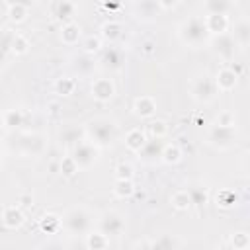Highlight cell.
<instances>
[{
	"label": "cell",
	"instance_id": "cell-33",
	"mask_svg": "<svg viewBox=\"0 0 250 250\" xmlns=\"http://www.w3.org/2000/svg\"><path fill=\"white\" fill-rule=\"evenodd\" d=\"M25 121V113L21 109H8L4 113V119H2V125H6L8 129H20Z\"/></svg>",
	"mask_w": 250,
	"mask_h": 250
},
{
	"label": "cell",
	"instance_id": "cell-24",
	"mask_svg": "<svg viewBox=\"0 0 250 250\" xmlns=\"http://www.w3.org/2000/svg\"><path fill=\"white\" fill-rule=\"evenodd\" d=\"M80 35H82V31H80V25L76 21L62 23V27H61V41L64 45H68V47L76 45L80 41Z\"/></svg>",
	"mask_w": 250,
	"mask_h": 250
},
{
	"label": "cell",
	"instance_id": "cell-41",
	"mask_svg": "<svg viewBox=\"0 0 250 250\" xmlns=\"http://www.w3.org/2000/svg\"><path fill=\"white\" fill-rule=\"evenodd\" d=\"M229 246L234 248V250H246L250 246V234L246 230L232 232L230 234V240H229Z\"/></svg>",
	"mask_w": 250,
	"mask_h": 250
},
{
	"label": "cell",
	"instance_id": "cell-13",
	"mask_svg": "<svg viewBox=\"0 0 250 250\" xmlns=\"http://www.w3.org/2000/svg\"><path fill=\"white\" fill-rule=\"evenodd\" d=\"M90 94L96 102H109L113 96H115V84L111 78H96L90 86Z\"/></svg>",
	"mask_w": 250,
	"mask_h": 250
},
{
	"label": "cell",
	"instance_id": "cell-52",
	"mask_svg": "<svg viewBox=\"0 0 250 250\" xmlns=\"http://www.w3.org/2000/svg\"><path fill=\"white\" fill-rule=\"evenodd\" d=\"M0 131H2V123H0Z\"/></svg>",
	"mask_w": 250,
	"mask_h": 250
},
{
	"label": "cell",
	"instance_id": "cell-8",
	"mask_svg": "<svg viewBox=\"0 0 250 250\" xmlns=\"http://www.w3.org/2000/svg\"><path fill=\"white\" fill-rule=\"evenodd\" d=\"M98 230L104 232L107 238L123 234L125 221H123L121 213H117V211H105V213H102L100 219H98Z\"/></svg>",
	"mask_w": 250,
	"mask_h": 250
},
{
	"label": "cell",
	"instance_id": "cell-5",
	"mask_svg": "<svg viewBox=\"0 0 250 250\" xmlns=\"http://www.w3.org/2000/svg\"><path fill=\"white\" fill-rule=\"evenodd\" d=\"M189 94L197 104H211L219 96V90L209 74H199L189 82Z\"/></svg>",
	"mask_w": 250,
	"mask_h": 250
},
{
	"label": "cell",
	"instance_id": "cell-46",
	"mask_svg": "<svg viewBox=\"0 0 250 250\" xmlns=\"http://www.w3.org/2000/svg\"><path fill=\"white\" fill-rule=\"evenodd\" d=\"M154 51H156V43H154L152 39H145V41L141 43V53H143L145 57H150Z\"/></svg>",
	"mask_w": 250,
	"mask_h": 250
},
{
	"label": "cell",
	"instance_id": "cell-50",
	"mask_svg": "<svg viewBox=\"0 0 250 250\" xmlns=\"http://www.w3.org/2000/svg\"><path fill=\"white\" fill-rule=\"evenodd\" d=\"M20 205H31V197L29 195H21L20 197Z\"/></svg>",
	"mask_w": 250,
	"mask_h": 250
},
{
	"label": "cell",
	"instance_id": "cell-29",
	"mask_svg": "<svg viewBox=\"0 0 250 250\" xmlns=\"http://www.w3.org/2000/svg\"><path fill=\"white\" fill-rule=\"evenodd\" d=\"M109 246V238L100 230L86 232V248L88 250H105Z\"/></svg>",
	"mask_w": 250,
	"mask_h": 250
},
{
	"label": "cell",
	"instance_id": "cell-44",
	"mask_svg": "<svg viewBox=\"0 0 250 250\" xmlns=\"http://www.w3.org/2000/svg\"><path fill=\"white\" fill-rule=\"evenodd\" d=\"M215 123H219V125H236V117H234V113L230 109H225V111H221L217 115Z\"/></svg>",
	"mask_w": 250,
	"mask_h": 250
},
{
	"label": "cell",
	"instance_id": "cell-47",
	"mask_svg": "<svg viewBox=\"0 0 250 250\" xmlns=\"http://www.w3.org/2000/svg\"><path fill=\"white\" fill-rule=\"evenodd\" d=\"M156 2H158L160 10H174L180 4V0H156Z\"/></svg>",
	"mask_w": 250,
	"mask_h": 250
},
{
	"label": "cell",
	"instance_id": "cell-40",
	"mask_svg": "<svg viewBox=\"0 0 250 250\" xmlns=\"http://www.w3.org/2000/svg\"><path fill=\"white\" fill-rule=\"evenodd\" d=\"M78 164L74 162V158L68 154V156H62L61 160H59V172L64 176V178H74L76 174H78Z\"/></svg>",
	"mask_w": 250,
	"mask_h": 250
},
{
	"label": "cell",
	"instance_id": "cell-15",
	"mask_svg": "<svg viewBox=\"0 0 250 250\" xmlns=\"http://www.w3.org/2000/svg\"><path fill=\"white\" fill-rule=\"evenodd\" d=\"M74 14H76V6L70 0H55L51 4V16L61 23L74 21Z\"/></svg>",
	"mask_w": 250,
	"mask_h": 250
},
{
	"label": "cell",
	"instance_id": "cell-31",
	"mask_svg": "<svg viewBox=\"0 0 250 250\" xmlns=\"http://www.w3.org/2000/svg\"><path fill=\"white\" fill-rule=\"evenodd\" d=\"M53 88H55V94H59V96H62V98L72 96L74 90H76V80L70 78V76H61V78L55 80Z\"/></svg>",
	"mask_w": 250,
	"mask_h": 250
},
{
	"label": "cell",
	"instance_id": "cell-17",
	"mask_svg": "<svg viewBox=\"0 0 250 250\" xmlns=\"http://www.w3.org/2000/svg\"><path fill=\"white\" fill-rule=\"evenodd\" d=\"M213 80H215V86H217L219 92H232L236 88V84H238V76L229 66L219 68Z\"/></svg>",
	"mask_w": 250,
	"mask_h": 250
},
{
	"label": "cell",
	"instance_id": "cell-35",
	"mask_svg": "<svg viewBox=\"0 0 250 250\" xmlns=\"http://www.w3.org/2000/svg\"><path fill=\"white\" fill-rule=\"evenodd\" d=\"M170 203H172V207H174L176 211H188V209L191 207V199H189L188 189H178V191H174L172 197H170Z\"/></svg>",
	"mask_w": 250,
	"mask_h": 250
},
{
	"label": "cell",
	"instance_id": "cell-10",
	"mask_svg": "<svg viewBox=\"0 0 250 250\" xmlns=\"http://www.w3.org/2000/svg\"><path fill=\"white\" fill-rule=\"evenodd\" d=\"M162 148H164V141H162V139L148 137V139L145 141V145L139 148V152H135V154H137L139 160L145 162V164H156V162H160Z\"/></svg>",
	"mask_w": 250,
	"mask_h": 250
},
{
	"label": "cell",
	"instance_id": "cell-34",
	"mask_svg": "<svg viewBox=\"0 0 250 250\" xmlns=\"http://www.w3.org/2000/svg\"><path fill=\"white\" fill-rule=\"evenodd\" d=\"M27 51H29V39L16 31L14 39H12V45H10V53L16 55V57H23V55H27Z\"/></svg>",
	"mask_w": 250,
	"mask_h": 250
},
{
	"label": "cell",
	"instance_id": "cell-42",
	"mask_svg": "<svg viewBox=\"0 0 250 250\" xmlns=\"http://www.w3.org/2000/svg\"><path fill=\"white\" fill-rule=\"evenodd\" d=\"M84 137H86V131L84 129H78V127H68V129H64L61 133V141H64L66 145H76Z\"/></svg>",
	"mask_w": 250,
	"mask_h": 250
},
{
	"label": "cell",
	"instance_id": "cell-25",
	"mask_svg": "<svg viewBox=\"0 0 250 250\" xmlns=\"http://www.w3.org/2000/svg\"><path fill=\"white\" fill-rule=\"evenodd\" d=\"M215 205L219 209H232L238 205V193L234 189H229V188L219 189L215 195Z\"/></svg>",
	"mask_w": 250,
	"mask_h": 250
},
{
	"label": "cell",
	"instance_id": "cell-37",
	"mask_svg": "<svg viewBox=\"0 0 250 250\" xmlns=\"http://www.w3.org/2000/svg\"><path fill=\"white\" fill-rule=\"evenodd\" d=\"M102 49H104V39L100 35H88L82 43V53L92 55V57H96Z\"/></svg>",
	"mask_w": 250,
	"mask_h": 250
},
{
	"label": "cell",
	"instance_id": "cell-6",
	"mask_svg": "<svg viewBox=\"0 0 250 250\" xmlns=\"http://www.w3.org/2000/svg\"><path fill=\"white\" fill-rule=\"evenodd\" d=\"M70 156L74 158V162L78 164L80 170H88L100 160V146H96L92 141L82 139L76 145H72Z\"/></svg>",
	"mask_w": 250,
	"mask_h": 250
},
{
	"label": "cell",
	"instance_id": "cell-7",
	"mask_svg": "<svg viewBox=\"0 0 250 250\" xmlns=\"http://www.w3.org/2000/svg\"><path fill=\"white\" fill-rule=\"evenodd\" d=\"M211 49L213 53L225 61V62H232L234 59V53H236V43L232 39V35L227 31V33H219V35H211Z\"/></svg>",
	"mask_w": 250,
	"mask_h": 250
},
{
	"label": "cell",
	"instance_id": "cell-45",
	"mask_svg": "<svg viewBox=\"0 0 250 250\" xmlns=\"http://www.w3.org/2000/svg\"><path fill=\"white\" fill-rule=\"evenodd\" d=\"M123 4H125V0H102V6H104L109 14L119 12V10L123 8Z\"/></svg>",
	"mask_w": 250,
	"mask_h": 250
},
{
	"label": "cell",
	"instance_id": "cell-14",
	"mask_svg": "<svg viewBox=\"0 0 250 250\" xmlns=\"http://www.w3.org/2000/svg\"><path fill=\"white\" fill-rule=\"evenodd\" d=\"M70 68H72L78 76H90V74H94V70L98 68V61H96V57H92V55L80 53V55H74V57H72Z\"/></svg>",
	"mask_w": 250,
	"mask_h": 250
},
{
	"label": "cell",
	"instance_id": "cell-48",
	"mask_svg": "<svg viewBox=\"0 0 250 250\" xmlns=\"http://www.w3.org/2000/svg\"><path fill=\"white\" fill-rule=\"evenodd\" d=\"M229 68H230V70H232V72H234L238 78H240V76H242V72H244V68H242L238 62H230V64H229Z\"/></svg>",
	"mask_w": 250,
	"mask_h": 250
},
{
	"label": "cell",
	"instance_id": "cell-4",
	"mask_svg": "<svg viewBox=\"0 0 250 250\" xmlns=\"http://www.w3.org/2000/svg\"><path fill=\"white\" fill-rule=\"evenodd\" d=\"M205 141H207V145H211L217 150H229V148L236 146V141H238L236 125H219V123H213L207 129Z\"/></svg>",
	"mask_w": 250,
	"mask_h": 250
},
{
	"label": "cell",
	"instance_id": "cell-38",
	"mask_svg": "<svg viewBox=\"0 0 250 250\" xmlns=\"http://www.w3.org/2000/svg\"><path fill=\"white\" fill-rule=\"evenodd\" d=\"M146 135L156 137V139H164L168 135V123L164 119H150L146 125Z\"/></svg>",
	"mask_w": 250,
	"mask_h": 250
},
{
	"label": "cell",
	"instance_id": "cell-26",
	"mask_svg": "<svg viewBox=\"0 0 250 250\" xmlns=\"http://www.w3.org/2000/svg\"><path fill=\"white\" fill-rule=\"evenodd\" d=\"M234 8L232 0H203V10L205 14H225L229 16Z\"/></svg>",
	"mask_w": 250,
	"mask_h": 250
},
{
	"label": "cell",
	"instance_id": "cell-16",
	"mask_svg": "<svg viewBox=\"0 0 250 250\" xmlns=\"http://www.w3.org/2000/svg\"><path fill=\"white\" fill-rule=\"evenodd\" d=\"M2 225L6 227V229H20L21 225H23V221H25V215H23V211H21V207L20 205H6L4 209H2Z\"/></svg>",
	"mask_w": 250,
	"mask_h": 250
},
{
	"label": "cell",
	"instance_id": "cell-30",
	"mask_svg": "<svg viewBox=\"0 0 250 250\" xmlns=\"http://www.w3.org/2000/svg\"><path fill=\"white\" fill-rule=\"evenodd\" d=\"M189 193V199H191V205H195L197 209H203L207 203H209V191L205 186H191L188 189Z\"/></svg>",
	"mask_w": 250,
	"mask_h": 250
},
{
	"label": "cell",
	"instance_id": "cell-32",
	"mask_svg": "<svg viewBox=\"0 0 250 250\" xmlns=\"http://www.w3.org/2000/svg\"><path fill=\"white\" fill-rule=\"evenodd\" d=\"M14 29L10 27H2L0 29V64L6 62V57L10 55V45H12V39H14Z\"/></svg>",
	"mask_w": 250,
	"mask_h": 250
},
{
	"label": "cell",
	"instance_id": "cell-39",
	"mask_svg": "<svg viewBox=\"0 0 250 250\" xmlns=\"http://www.w3.org/2000/svg\"><path fill=\"white\" fill-rule=\"evenodd\" d=\"M182 246L180 240H176L172 234H160L158 238L150 240V248H156V250H170V248H178Z\"/></svg>",
	"mask_w": 250,
	"mask_h": 250
},
{
	"label": "cell",
	"instance_id": "cell-21",
	"mask_svg": "<svg viewBox=\"0 0 250 250\" xmlns=\"http://www.w3.org/2000/svg\"><path fill=\"white\" fill-rule=\"evenodd\" d=\"M148 139V135H146V131L145 129H141V127H135V129H131V131H127V135H125V146H127V150H131V152H139V148L145 145V141Z\"/></svg>",
	"mask_w": 250,
	"mask_h": 250
},
{
	"label": "cell",
	"instance_id": "cell-23",
	"mask_svg": "<svg viewBox=\"0 0 250 250\" xmlns=\"http://www.w3.org/2000/svg\"><path fill=\"white\" fill-rule=\"evenodd\" d=\"M121 33H123V25H121L119 21H115V20L104 21V23L100 25V37H102L104 41L113 43V41H117V39L121 37Z\"/></svg>",
	"mask_w": 250,
	"mask_h": 250
},
{
	"label": "cell",
	"instance_id": "cell-19",
	"mask_svg": "<svg viewBox=\"0 0 250 250\" xmlns=\"http://www.w3.org/2000/svg\"><path fill=\"white\" fill-rule=\"evenodd\" d=\"M203 20H205L207 31H209L211 35H219V33H227V31H229L230 20H229V16H225V14H207Z\"/></svg>",
	"mask_w": 250,
	"mask_h": 250
},
{
	"label": "cell",
	"instance_id": "cell-51",
	"mask_svg": "<svg viewBox=\"0 0 250 250\" xmlns=\"http://www.w3.org/2000/svg\"><path fill=\"white\" fill-rule=\"evenodd\" d=\"M0 162H2V148H0Z\"/></svg>",
	"mask_w": 250,
	"mask_h": 250
},
{
	"label": "cell",
	"instance_id": "cell-49",
	"mask_svg": "<svg viewBox=\"0 0 250 250\" xmlns=\"http://www.w3.org/2000/svg\"><path fill=\"white\" fill-rule=\"evenodd\" d=\"M31 2L33 0H8V4H21V6H27V8L31 6Z\"/></svg>",
	"mask_w": 250,
	"mask_h": 250
},
{
	"label": "cell",
	"instance_id": "cell-12",
	"mask_svg": "<svg viewBox=\"0 0 250 250\" xmlns=\"http://www.w3.org/2000/svg\"><path fill=\"white\" fill-rule=\"evenodd\" d=\"M160 14V6L156 0H135L133 2V16L139 21H154Z\"/></svg>",
	"mask_w": 250,
	"mask_h": 250
},
{
	"label": "cell",
	"instance_id": "cell-3",
	"mask_svg": "<svg viewBox=\"0 0 250 250\" xmlns=\"http://www.w3.org/2000/svg\"><path fill=\"white\" fill-rule=\"evenodd\" d=\"M61 221H62V229L70 234H86L92 230V225H94L92 213L82 205L66 209Z\"/></svg>",
	"mask_w": 250,
	"mask_h": 250
},
{
	"label": "cell",
	"instance_id": "cell-22",
	"mask_svg": "<svg viewBox=\"0 0 250 250\" xmlns=\"http://www.w3.org/2000/svg\"><path fill=\"white\" fill-rule=\"evenodd\" d=\"M39 230L43 232V234H57L61 229H62V221H61V217L59 215H55V213H45L41 219H39Z\"/></svg>",
	"mask_w": 250,
	"mask_h": 250
},
{
	"label": "cell",
	"instance_id": "cell-2",
	"mask_svg": "<svg viewBox=\"0 0 250 250\" xmlns=\"http://www.w3.org/2000/svg\"><path fill=\"white\" fill-rule=\"evenodd\" d=\"M84 131H86L88 141H92L100 148L111 146L115 143V139H117V125L109 117H96V119H92L84 127Z\"/></svg>",
	"mask_w": 250,
	"mask_h": 250
},
{
	"label": "cell",
	"instance_id": "cell-28",
	"mask_svg": "<svg viewBox=\"0 0 250 250\" xmlns=\"http://www.w3.org/2000/svg\"><path fill=\"white\" fill-rule=\"evenodd\" d=\"M111 191H113V195L119 197V199H129V197L135 195V184H133V180H121V178H115Z\"/></svg>",
	"mask_w": 250,
	"mask_h": 250
},
{
	"label": "cell",
	"instance_id": "cell-18",
	"mask_svg": "<svg viewBox=\"0 0 250 250\" xmlns=\"http://www.w3.org/2000/svg\"><path fill=\"white\" fill-rule=\"evenodd\" d=\"M133 113L141 119H150L156 113V100L152 96H139L133 102Z\"/></svg>",
	"mask_w": 250,
	"mask_h": 250
},
{
	"label": "cell",
	"instance_id": "cell-1",
	"mask_svg": "<svg viewBox=\"0 0 250 250\" xmlns=\"http://www.w3.org/2000/svg\"><path fill=\"white\" fill-rule=\"evenodd\" d=\"M178 39L191 47V49H199L203 47L205 43H209L211 39V33L207 31V25H205V20L199 18V16H191L188 20H184L180 25H178Z\"/></svg>",
	"mask_w": 250,
	"mask_h": 250
},
{
	"label": "cell",
	"instance_id": "cell-36",
	"mask_svg": "<svg viewBox=\"0 0 250 250\" xmlns=\"http://www.w3.org/2000/svg\"><path fill=\"white\" fill-rule=\"evenodd\" d=\"M29 16V8L21 4H8V20L12 23H23Z\"/></svg>",
	"mask_w": 250,
	"mask_h": 250
},
{
	"label": "cell",
	"instance_id": "cell-11",
	"mask_svg": "<svg viewBox=\"0 0 250 250\" xmlns=\"http://www.w3.org/2000/svg\"><path fill=\"white\" fill-rule=\"evenodd\" d=\"M100 57L96 59L98 61V66L104 68V70H109V72H115V70H121L123 68V53L115 47H107V49H102L98 53Z\"/></svg>",
	"mask_w": 250,
	"mask_h": 250
},
{
	"label": "cell",
	"instance_id": "cell-43",
	"mask_svg": "<svg viewBox=\"0 0 250 250\" xmlns=\"http://www.w3.org/2000/svg\"><path fill=\"white\" fill-rule=\"evenodd\" d=\"M115 178L133 180V178H135V168H133V164H129V162H119V164L115 166Z\"/></svg>",
	"mask_w": 250,
	"mask_h": 250
},
{
	"label": "cell",
	"instance_id": "cell-27",
	"mask_svg": "<svg viewBox=\"0 0 250 250\" xmlns=\"http://www.w3.org/2000/svg\"><path fill=\"white\" fill-rule=\"evenodd\" d=\"M182 156H184V152H182L180 145H176V143H164L160 162H164V164H170V166H172V164H178V162L182 160Z\"/></svg>",
	"mask_w": 250,
	"mask_h": 250
},
{
	"label": "cell",
	"instance_id": "cell-9",
	"mask_svg": "<svg viewBox=\"0 0 250 250\" xmlns=\"http://www.w3.org/2000/svg\"><path fill=\"white\" fill-rule=\"evenodd\" d=\"M18 150L23 156H41L45 152V139L37 133H21L18 137Z\"/></svg>",
	"mask_w": 250,
	"mask_h": 250
},
{
	"label": "cell",
	"instance_id": "cell-20",
	"mask_svg": "<svg viewBox=\"0 0 250 250\" xmlns=\"http://www.w3.org/2000/svg\"><path fill=\"white\" fill-rule=\"evenodd\" d=\"M232 39H234V43H236V47H240V49H246L248 47V43H250V23H248V20L246 18H242V20H238L236 23H234V27H232Z\"/></svg>",
	"mask_w": 250,
	"mask_h": 250
}]
</instances>
